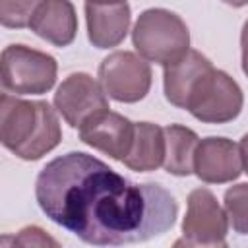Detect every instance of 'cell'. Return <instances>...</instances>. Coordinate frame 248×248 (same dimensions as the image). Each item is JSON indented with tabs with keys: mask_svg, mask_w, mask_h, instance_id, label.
<instances>
[{
	"mask_svg": "<svg viewBox=\"0 0 248 248\" xmlns=\"http://www.w3.org/2000/svg\"><path fill=\"white\" fill-rule=\"evenodd\" d=\"M56 60L25 45L2 50V87L16 95H43L56 81Z\"/></svg>",
	"mask_w": 248,
	"mask_h": 248,
	"instance_id": "cell-4",
	"label": "cell"
},
{
	"mask_svg": "<svg viewBox=\"0 0 248 248\" xmlns=\"http://www.w3.org/2000/svg\"><path fill=\"white\" fill-rule=\"evenodd\" d=\"M165 161V132L157 124L138 122L130 153L122 161L130 170L149 172L163 165Z\"/></svg>",
	"mask_w": 248,
	"mask_h": 248,
	"instance_id": "cell-14",
	"label": "cell"
},
{
	"mask_svg": "<svg viewBox=\"0 0 248 248\" xmlns=\"http://www.w3.org/2000/svg\"><path fill=\"white\" fill-rule=\"evenodd\" d=\"M194 172L207 184L232 182L242 172L240 147L227 138H205L194 153Z\"/></svg>",
	"mask_w": 248,
	"mask_h": 248,
	"instance_id": "cell-10",
	"label": "cell"
},
{
	"mask_svg": "<svg viewBox=\"0 0 248 248\" xmlns=\"http://www.w3.org/2000/svg\"><path fill=\"white\" fill-rule=\"evenodd\" d=\"M240 46H242V70L248 76V19L242 27V35H240Z\"/></svg>",
	"mask_w": 248,
	"mask_h": 248,
	"instance_id": "cell-19",
	"label": "cell"
},
{
	"mask_svg": "<svg viewBox=\"0 0 248 248\" xmlns=\"http://www.w3.org/2000/svg\"><path fill=\"white\" fill-rule=\"evenodd\" d=\"M45 0H0V21L4 27L21 29L31 23Z\"/></svg>",
	"mask_w": 248,
	"mask_h": 248,
	"instance_id": "cell-17",
	"label": "cell"
},
{
	"mask_svg": "<svg viewBox=\"0 0 248 248\" xmlns=\"http://www.w3.org/2000/svg\"><path fill=\"white\" fill-rule=\"evenodd\" d=\"M229 231L227 211L207 188H196L188 196L182 238L174 246H225Z\"/></svg>",
	"mask_w": 248,
	"mask_h": 248,
	"instance_id": "cell-6",
	"label": "cell"
},
{
	"mask_svg": "<svg viewBox=\"0 0 248 248\" xmlns=\"http://www.w3.org/2000/svg\"><path fill=\"white\" fill-rule=\"evenodd\" d=\"M132 41L141 58L169 66L186 54L190 48V33L186 23L174 12L163 8H149L140 14Z\"/></svg>",
	"mask_w": 248,
	"mask_h": 248,
	"instance_id": "cell-3",
	"label": "cell"
},
{
	"mask_svg": "<svg viewBox=\"0 0 248 248\" xmlns=\"http://www.w3.org/2000/svg\"><path fill=\"white\" fill-rule=\"evenodd\" d=\"M93 4H116V2H126V0H87Z\"/></svg>",
	"mask_w": 248,
	"mask_h": 248,
	"instance_id": "cell-22",
	"label": "cell"
},
{
	"mask_svg": "<svg viewBox=\"0 0 248 248\" xmlns=\"http://www.w3.org/2000/svg\"><path fill=\"white\" fill-rule=\"evenodd\" d=\"M0 140L19 159L37 161L52 151L62 130L54 108L45 101H25L2 93L0 97Z\"/></svg>",
	"mask_w": 248,
	"mask_h": 248,
	"instance_id": "cell-2",
	"label": "cell"
},
{
	"mask_svg": "<svg viewBox=\"0 0 248 248\" xmlns=\"http://www.w3.org/2000/svg\"><path fill=\"white\" fill-rule=\"evenodd\" d=\"M54 107L72 128H81L93 114L108 108L103 85L89 74H70L54 93Z\"/></svg>",
	"mask_w": 248,
	"mask_h": 248,
	"instance_id": "cell-8",
	"label": "cell"
},
{
	"mask_svg": "<svg viewBox=\"0 0 248 248\" xmlns=\"http://www.w3.org/2000/svg\"><path fill=\"white\" fill-rule=\"evenodd\" d=\"M240 157H242V169L248 172V134L240 140Z\"/></svg>",
	"mask_w": 248,
	"mask_h": 248,
	"instance_id": "cell-20",
	"label": "cell"
},
{
	"mask_svg": "<svg viewBox=\"0 0 248 248\" xmlns=\"http://www.w3.org/2000/svg\"><path fill=\"white\" fill-rule=\"evenodd\" d=\"M99 81L110 99L138 103L149 93L151 68L141 56L130 50H116L101 62Z\"/></svg>",
	"mask_w": 248,
	"mask_h": 248,
	"instance_id": "cell-7",
	"label": "cell"
},
{
	"mask_svg": "<svg viewBox=\"0 0 248 248\" xmlns=\"http://www.w3.org/2000/svg\"><path fill=\"white\" fill-rule=\"evenodd\" d=\"M35 198L50 221L95 246L151 240L167 232L178 213L161 184H136L81 151L46 163L37 176Z\"/></svg>",
	"mask_w": 248,
	"mask_h": 248,
	"instance_id": "cell-1",
	"label": "cell"
},
{
	"mask_svg": "<svg viewBox=\"0 0 248 248\" xmlns=\"http://www.w3.org/2000/svg\"><path fill=\"white\" fill-rule=\"evenodd\" d=\"M223 2L229 4V6H232V8H242V6L248 4V0H223Z\"/></svg>",
	"mask_w": 248,
	"mask_h": 248,
	"instance_id": "cell-21",
	"label": "cell"
},
{
	"mask_svg": "<svg viewBox=\"0 0 248 248\" xmlns=\"http://www.w3.org/2000/svg\"><path fill=\"white\" fill-rule=\"evenodd\" d=\"M165 132V161L163 167L169 174L188 176L194 172V153L200 143L194 130L178 124L163 128Z\"/></svg>",
	"mask_w": 248,
	"mask_h": 248,
	"instance_id": "cell-15",
	"label": "cell"
},
{
	"mask_svg": "<svg viewBox=\"0 0 248 248\" xmlns=\"http://www.w3.org/2000/svg\"><path fill=\"white\" fill-rule=\"evenodd\" d=\"M242 89L223 70H209L192 89L186 110L202 122L225 124L242 110Z\"/></svg>",
	"mask_w": 248,
	"mask_h": 248,
	"instance_id": "cell-5",
	"label": "cell"
},
{
	"mask_svg": "<svg viewBox=\"0 0 248 248\" xmlns=\"http://www.w3.org/2000/svg\"><path fill=\"white\" fill-rule=\"evenodd\" d=\"M209 70H213L211 62L198 50H188L178 60L165 66L163 87L167 101L178 108H186L192 89Z\"/></svg>",
	"mask_w": 248,
	"mask_h": 248,
	"instance_id": "cell-12",
	"label": "cell"
},
{
	"mask_svg": "<svg viewBox=\"0 0 248 248\" xmlns=\"http://www.w3.org/2000/svg\"><path fill=\"white\" fill-rule=\"evenodd\" d=\"M87 37L97 48H110L124 41L130 29V6L116 4H85Z\"/></svg>",
	"mask_w": 248,
	"mask_h": 248,
	"instance_id": "cell-11",
	"label": "cell"
},
{
	"mask_svg": "<svg viewBox=\"0 0 248 248\" xmlns=\"http://www.w3.org/2000/svg\"><path fill=\"white\" fill-rule=\"evenodd\" d=\"M2 244H17V246H58V242L48 236L43 229L39 227H25L17 232V236H14L12 240L10 238H4Z\"/></svg>",
	"mask_w": 248,
	"mask_h": 248,
	"instance_id": "cell-18",
	"label": "cell"
},
{
	"mask_svg": "<svg viewBox=\"0 0 248 248\" xmlns=\"http://www.w3.org/2000/svg\"><path fill=\"white\" fill-rule=\"evenodd\" d=\"M225 211L238 234H248V182L231 186L225 192Z\"/></svg>",
	"mask_w": 248,
	"mask_h": 248,
	"instance_id": "cell-16",
	"label": "cell"
},
{
	"mask_svg": "<svg viewBox=\"0 0 248 248\" xmlns=\"http://www.w3.org/2000/svg\"><path fill=\"white\" fill-rule=\"evenodd\" d=\"M31 31L54 46H68L78 33V16L70 0H45L29 23Z\"/></svg>",
	"mask_w": 248,
	"mask_h": 248,
	"instance_id": "cell-13",
	"label": "cell"
},
{
	"mask_svg": "<svg viewBox=\"0 0 248 248\" xmlns=\"http://www.w3.org/2000/svg\"><path fill=\"white\" fill-rule=\"evenodd\" d=\"M134 134H136V124L130 122L126 116L112 112L108 108L93 114L79 128V140L83 143L103 151L105 155L116 161H124L126 155L130 153Z\"/></svg>",
	"mask_w": 248,
	"mask_h": 248,
	"instance_id": "cell-9",
	"label": "cell"
}]
</instances>
